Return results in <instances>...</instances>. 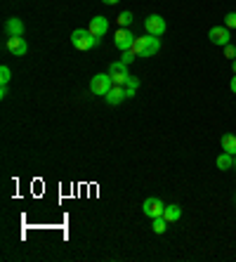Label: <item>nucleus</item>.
<instances>
[{
	"instance_id": "obj_8",
	"label": "nucleus",
	"mask_w": 236,
	"mask_h": 262,
	"mask_svg": "<svg viewBox=\"0 0 236 262\" xmlns=\"http://www.w3.org/2000/svg\"><path fill=\"white\" fill-rule=\"evenodd\" d=\"M142 210H144V215L146 217H161L163 215V210H165V203L161 199H156V196H151V199H146L144 203H142Z\"/></svg>"
},
{
	"instance_id": "obj_9",
	"label": "nucleus",
	"mask_w": 236,
	"mask_h": 262,
	"mask_svg": "<svg viewBox=\"0 0 236 262\" xmlns=\"http://www.w3.org/2000/svg\"><path fill=\"white\" fill-rule=\"evenodd\" d=\"M5 47H7V52H9V54H14V57H24V54L28 52L26 40H24L21 36L7 38V40H5Z\"/></svg>"
},
{
	"instance_id": "obj_25",
	"label": "nucleus",
	"mask_w": 236,
	"mask_h": 262,
	"mask_svg": "<svg viewBox=\"0 0 236 262\" xmlns=\"http://www.w3.org/2000/svg\"><path fill=\"white\" fill-rule=\"evenodd\" d=\"M0 97H2V100L7 97V85H2V88H0Z\"/></svg>"
},
{
	"instance_id": "obj_7",
	"label": "nucleus",
	"mask_w": 236,
	"mask_h": 262,
	"mask_svg": "<svg viewBox=\"0 0 236 262\" xmlns=\"http://www.w3.org/2000/svg\"><path fill=\"white\" fill-rule=\"evenodd\" d=\"M208 38H210V43H213V45L225 47V45H229V40H232V33H229L227 26H213V28L208 31Z\"/></svg>"
},
{
	"instance_id": "obj_14",
	"label": "nucleus",
	"mask_w": 236,
	"mask_h": 262,
	"mask_svg": "<svg viewBox=\"0 0 236 262\" xmlns=\"http://www.w3.org/2000/svg\"><path fill=\"white\" fill-rule=\"evenodd\" d=\"M215 165H218L220 170H232V168H234V156L225 151V154H220V156H218Z\"/></svg>"
},
{
	"instance_id": "obj_24",
	"label": "nucleus",
	"mask_w": 236,
	"mask_h": 262,
	"mask_svg": "<svg viewBox=\"0 0 236 262\" xmlns=\"http://www.w3.org/2000/svg\"><path fill=\"white\" fill-rule=\"evenodd\" d=\"M229 88H232V92L236 95V73H234V78H232V83H229Z\"/></svg>"
},
{
	"instance_id": "obj_3",
	"label": "nucleus",
	"mask_w": 236,
	"mask_h": 262,
	"mask_svg": "<svg viewBox=\"0 0 236 262\" xmlns=\"http://www.w3.org/2000/svg\"><path fill=\"white\" fill-rule=\"evenodd\" d=\"M111 88H114V81H111L109 73H97V76H92V81H90L92 95H107Z\"/></svg>"
},
{
	"instance_id": "obj_27",
	"label": "nucleus",
	"mask_w": 236,
	"mask_h": 262,
	"mask_svg": "<svg viewBox=\"0 0 236 262\" xmlns=\"http://www.w3.org/2000/svg\"><path fill=\"white\" fill-rule=\"evenodd\" d=\"M232 69H234V73H236V59H234V62H232Z\"/></svg>"
},
{
	"instance_id": "obj_28",
	"label": "nucleus",
	"mask_w": 236,
	"mask_h": 262,
	"mask_svg": "<svg viewBox=\"0 0 236 262\" xmlns=\"http://www.w3.org/2000/svg\"><path fill=\"white\" fill-rule=\"evenodd\" d=\"M234 168H236V156H234Z\"/></svg>"
},
{
	"instance_id": "obj_13",
	"label": "nucleus",
	"mask_w": 236,
	"mask_h": 262,
	"mask_svg": "<svg viewBox=\"0 0 236 262\" xmlns=\"http://www.w3.org/2000/svg\"><path fill=\"white\" fill-rule=\"evenodd\" d=\"M163 217L168 220V222H177V220L182 217V208L177 206V203H170V206H165Z\"/></svg>"
},
{
	"instance_id": "obj_20",
	"label": "nucleus",
	"mask_w": 236,
	"mask_h": 262,
	"mask_svg": "<svg viewBox=\"0 0 236 262\" xmlns=\"http://www.w3.org/2000/svg\"><path fill=\"white\" fill-rule=\"evenodd\" d=\"M225 26L227 28H236V12H229L225 17Z\"/></svg>"
},
{
	"instance_id": "obj_5",
	"label": "nucleus",
	"mask_w": 236,
	"mask_h": 262,
	"mask_svg": "<svg viewBox=\"0 0 236 262\" xmlns=\"http://www.w3.org/2000/svg\"><path fill=\"white\" fill-rule=\"evenodd\" d=\"M144 31L149 33V36L161 38L165 33V19L161 17V14H149L146 21H144Z\"/></svg>"
},
{
	"instance_id": "obj_15",
	"label": "nucleus",
	"mask_w": 236,
	"mask_h": 262,
	"mask_svg": "<svg viewBox=\"0 0 236 262\" xmlns=\"http://www.w3.org/2000/svg\"><path fill=\"white\" fill-rule=\"evenodd\" d=\"M222 149H225L227 154L236 156V135H232V132L222 135Z\"/></svg>"
},
{
	"instance_id": "obj_21",
	"label": "nucleus",
	"mask_w": 236,
	"mask_h": 262,
	"mask_svg": "<svg viewBox=\"0 0 236 262\" xmlns=\"http://www.w3.org/2000/svg\"><path fill=\"white\" fill-rule=\"evenodd\" d=\"M123 88H139V78H137V76H132V73H130V76H127V83L125 85H123Z\"/></svg>"
},
{
	"instance_id": "obj_10",
	"label": "nucleus",
	"mask_w": 236,
	"mask_h": 262,
	"mask_svg": "<svg viewBox=\"0 0 236 262\" xmlns=\"http://www.w3.org/2000/svg\"><path fill=\"white\" fill-rule=\"evenodd\" d=\"M88 31H90L92 36L104 38L107 33H109V19L102 17V14H97L95 19H90V26H88Z\"/></svg>"
},
{
	"instance_id": "obj_26",
	"label": "nucleus",
	"mask_w": 236,
	"mask_h": 262,
	"mask_svg": "<svg viewBox=\"0 0 236 262\" xmlns=\"http://www.w3.org/2000/svg\"><path fill=\"white\" fill-rule=\"evenodd\" d=\"M104 5H116V2H120V0H102Z\"/></svg>"
},
{
	"instance_id": "obj_16",
	"label": "nucleus",
	"mask_w": 236,
	"mask_h": 262,
	"mask_svg": "<svg viewBox=\"0 0 236 262\" xmlns=\"http://www.w3.org/2000/svg\"><path fill=\"white\" fill-rule=\"evenodd\" d=\"M168 220H165L163 215L161 217H154V220H151V229H154V234H165V229H168Z\"/></svg>"
},
{
	"instance_id": "obj_22",
	"label": "nucleus",
	"mask_w": 236,
	"mask_h": 262,
	"mask_svg": "<svg viewBox=\"0 0 236 262\" xmlns=\"http://www.w3.org/2000/svg\"><path fill=\"white\" fill-rule=\"evenodd\" d=\"M225 57H229V59L234 62V59H236V45H232V43L225 45Z\"/></svg>"
},
{
	"instance_id": "obj_4",
	"label": "nucleus",
	"mask_w": 236,
	"mask_h": 262,
	"mask_svg": "<svg viewBox=\"0 0 236 262\" xmlns=\"http://www.w3.org/2000/svg\"><path fill=\"white\" fill-rule=\"evenodd\" d=\"M135 38L137 36L130 31V28H118L116 33H114V43H116V47L120 50V52H125V50H132Z\"/></svg>"
},
{
	"instance_id": "obj_11",
	"label": "nucleus",
	"mask_w": 236,
	"mask_h": 262,
	"mask_svg": "<svg viewBox=\"0 0 236 262\" xmlns=\"http://www.w3.org/2000/svg\"><path fill=\"white\" fill-rule=\"evenodd\" d=\"M104 97H107V104H109V107H118L120 102L125 100V88H123V85H114Z\"/></svg>"
},
{
	"instance_id": "obj_18",
	"label": "nucleus",
	"mask_w": 236,
	"mask_h": 262,
	"mask_svg": "<svg viewBox=\"0 0 236 262\" xmlns=\"http://www.w3.org/2000/svg\"><path fill=\"white\" fill-rule=\"evenodd\" d=\"M9 78H12V71H9V66H0V83H2V85H7Z\"/></svg>"
},
{
	"instance_id": "obj_19",
	"label": "nucleus",
	"mask_w": 236,
	"mask_h": 262,
	"mask_svg": "<svg viewBox=\"0 0 236 262\" xmlns=\"http://www.w3.org/2000/svg\"><path fill=\"white\" fill-rule=\"evenodd\" d=\"M120 62L130 66V64L135 62V52H132V50H125V52H120Z\"/></svg>"
},
{
	"instance_id": "obj_2",
	"label": "nucleus",
	"mask_w": 236,
	"mask_h": 262,
	"mask_svg": "<svg viewBox=\"0 0 236 262\" xmlns=\"http://www.w3.org/2000/svg\"><path fill=\"white\" fill-rule=\"evenodd\" d=\"M71 43L76 50H81V52H88V50H92V47L100 45V38L92 36L88 28H76L71 33Z\"/></svg>"
},
{
	"instance_id": "obj_17",
	"label": "nucleus",
	"mask_w": 236,
	"mask_h": 262,
	"mask_svg": "<svg viewBox=\"0 0 236 262\" xmlns=\"http://www.w3.org/2000/svg\"><path fill=\"white\" fill-rule=\"evenodd\" d=\"M118 24H120V28H127V26H130V24H132V12H130V9L120 12V14H118Z\"/></svg>"
},
{
	"instance_id": "obj_1",
	"label": "nucleus",
	"mask_w": 236,
	"mask_h": 262,
	"mask_svg": "<svg viewBox=\"0 0 236 262\" xmlns=\"http://www.w3.org/2000/svg\"><path fill=\"white\" fill-rule=\"evenodd\" d=\"M161 50V40L156 36H142V38H135V45H132V52L135 57H154L156 52Z\"/></svg>"
},
{
	"instance_id": "obj_6",
	"label": "nucleus",
	"mask_w": 236,
	"mask_h": 262,
	"mask_svg": "<svg viewBox=\"0 0 236 262\" xmlns=\"http://www.w3.org/2000/svg\"><path fill=\"white\" fill-rule=\"evenodd\" d=\"M109 76L111 81H114V85H125L127 83V76H130V71H127V64H123L120 59L114 64H109Z\"/></svg>"
},
{
	"instance_id": "obj_23",
	"label": "nucleus",
	"mask_w": 236,
	"mask_h": 262,
	"mask_svg": "<svg viewBox=\"0 0 236 262\" xmlns=\"http://www.w3.org/2000/svg\"><path fill=\"white\" fill-rule=\"evenodd\" d=\"M135 95H137V90H135V88H125V100H132Z\"/></svg>"
},
{
	"instance_id": "obj_12",
	"label": "nucleus",
	"mask_w": 236,
	"mask_h": 262,
	"mask_svg": "<svg viewBox=\"0 0 236 262\" xmlns=\"http://www.w3.org/2000/svg\"><path fill=\"white\" fill-rule=\"evenodd\" d=\"M5 33H7V38L21 36V33H24V21L19 17H9L7 21H5Z\"/></svg>"
}]
</instances>
